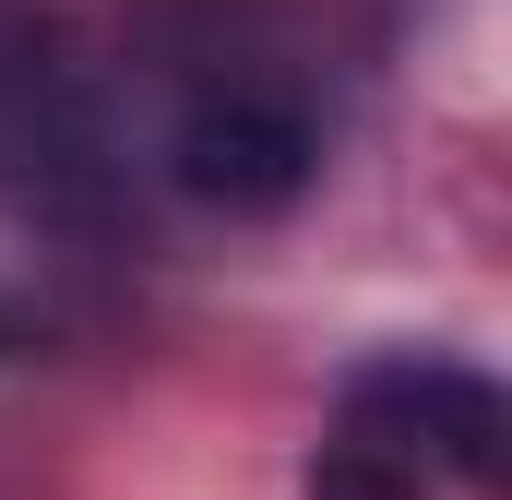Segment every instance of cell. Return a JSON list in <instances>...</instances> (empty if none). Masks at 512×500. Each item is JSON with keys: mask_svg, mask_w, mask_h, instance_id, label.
Instances as JSON below:
<instances>
[{"mask_svg": "<svg viewBox=\"0 0 512 500\" xmlns=\"http://www.w3.org/2000/svg\"><path fill=\"white\" fill-rule=\"evenodd\" d=\"M0 346H12V310H0Z\"/></svg>", "mask_w": 512, "mask_h": 500, "instance_id": "3", "label": "cell"}, {"mask_svg": "<svg viewBox=\"0 0 512 500\" xmlns=\"http://www.w3.org/2000/svg\"><path fill=\"white\" fill-rule=\"evenodd\" d=\"M512 465V405L465 358H370L334 393V429L310 453V500H441V489H501Z\"/></svg>", "mask_w": 512, "mask_h": 500, "instance_id": "1", "label": "cell"}, {"mask_svg": "<svg viewBox=\"0 0 512 500\" xmlns=\"http://www.w3.org/2000/svg\"><path fill=\"white\" fill-rule=\"evenodd\" d=\"M310 155H322L310 108H298L286 84H262V72H227V84H203V96L179 108V179H191L203 203H227V215L286 203V191L310 179Z\"/></svg>", "mask_w": 512, "mask_h": 500, "instance_id": "2", "label": "cell"}]
</instances>
